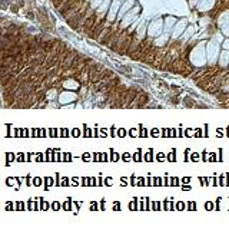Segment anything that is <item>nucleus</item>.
<instances>
[{"label": "nucleus", "instance_id": "49530a36", "mask_svg": "<svg viewBox=\"0 0 229 234\" xmlns=\"http://www.w3.org/2000/svg\"><path fill=\"white\" fill-rule=\"evenodd\" d=\"M13 183H14V180H7V185H13Z\"/></svg>", "mask_w": 229, "mask_h": 234}, {"label": "nucleus", "instance_id": "a18cd8bd", "mask_svg": "<svg viewBox=\"0 0 229 234\" xmlns=\"http://www.w3.org/2000/svg\"><path fill=\"white\" fill-rule=\"evenodd\" d=\"M96 206H98L96 202H92V204H90V208H92V210H96Z\"/></svg>", "mask_w": 229, "mask_h": 234}, {"label": "nucleus", "instance_id": "2eb2a0df", "mask_svg": "<svg viewBox=\"0 0 229 234\" xmlns=\"http://www.w3.org/2000/svg\"><path fill=\"white\" fill-rule=\"evenodd\" d=\"M195 32V28H193V26H191V28H188L186 29V32L185 33H182L183 36L182 38H181V42L182 43H186L188 40H189V39H192V36H193V35H192V33Z\"/></svg>", "mask_w": 229, "mask_h": 234}, {"label": "nucleus", "instance_id": "603ef678", "mask_svg": "<svg viewBox=\"0 0 229 234\" xmlns=\"http://www.w3.org/2000/svg\"><path fill=\"white\" fill-rule=\"evenodd\" d=\"M89 158H90L89 154H84V155H83V159H89Z\"/></svg>", "mask_w": 229, "mask_h": 234}, {"label": "nucleus", "instance_id": "bb28decb", "mask_svg": "<svg viewBox=\"0 0 229 234\" xmlns=\"http://www.w3.org/2000/svg\"><path fill=\"white\" fill-rule=\"evenodd\" d=\"M196 159H199V154H198V152H193V154L191 155V161H193V162H195Z\"/></svg>", "mask_w": 229, "mask_h": 234}, {"label": "nucleus", "instance_id": "5fc2aeb1", "mask_svg": "<svg viewBox=\"0 0 229 234\" xmlns=\"http://www.w3.org/2000/svg\"><path fill=\"white\" fill-rule=\"evenodd\" d=\"M226 185H229V178H228V183H226Z\"/></svg>", "mask_w": 229, "mask_h": 234}, {"label": "nucleus", "instance_id": "c85d7f7f", "mask_svg": "<svg viewBox=\"0 0 229 234\" xmlns=\"http://www.w3.org/2000/svg\"><path fill=\"white\" fill-rule=\"evenodd\" d=\"M49 207H50V204H49V202H45V201H42V206H40V208H42V210H47Z\"/></svg>", "mask_w": 229, "mask_h": 234}, {"label": "nucleus", "instance_id": "79ce46f5", "mask_svg": "<svg viewBox=\"0 0 229 234\" xmlns=\"http://www.w3.org/2000/svg\"><path fill=\"white\" fill-rule=\"evenodd\" d=\"M100 134H102V136H108V131L106 129H100Z\"/></svg>", "mask_w": 229, "mask_h": 234}, {"label": "nucleus", "instance_id": "7c9ffc66", "mask_svg": "<svg viewBox=\"0 0 229 234\" xmlns=\"http://www.w3.org/2000/svg\"><path fill=\"white\" fill-rule=\"evenodd\" d=\"M117 135H119V136H125V135H126V131H125L123 128H120V129L117 131Z\"/></svg>", "mask_w": 229, "mask_h": 234}, {"label": "nucleus", "instance_id": "3c124183", "mask_svg": "<svg viewBox=\"0 0 229 234\" xmlns=\"http://www.w3.org/2000/svg\"><path fill=\"white\" fill-rule=\"evenodd\" d=\"M131 135H132V136L136 135V129H131Z\"/></svg>", "mask_w": 229, "mask_h": 234}, {"label": "nucleus", "instance_id": "37998d69", "mask_svg": "<svg viewBox=\"0 0 229 234\" xmlns=\"http://www.w3.org/2000/svg\"><path fill=\"white\" fill-rule=\"evenodd\" d=\"M36 159H38L39 162H40V161H42V159H43V155H42V154H38V157H36Z\"/></svg>", "mask_w": 229, "mask_h": 234}, {"label": "nucleus", "instance_id": "5701e85b", "mask_svg": "<svg viewBox=\"0 0 229 234\" xmlns=\"http://www.w3.org/2000/svg\"><path fill=\"white\" fill-rule=\"evenodd\" d=\"M131 158H132V155L129 154V152H125V154H122V159H123L125 162H126V161H129Z\"/></svg>", "mask_w": 229, "mask_h": 234}, {"label": "nucleus", "instance_id": "f257e3e1", "mask_svg": "<svg viewBox=\"0 0 229 234\" xmlns=\"http://www.w3.org/2000/svg\"><path fill=\"white\" fill-rule=\"evenodd\" d=\"M192 65L203 66L206 63V42H199L189 53Z\"/></svg>", "mask_w": 229, "mask_h": 234}, {"label": "nucleus", "instance_id": "0eeeda50", "mask_svg": "<svg viewBox=\"0 0 229 234\" xmlns=\"http://www.w3.org/2000/svg\"><path fill=\"white\" fill-rule=\"evenodd\" d=\"M186 28H188V22L185 19L176 22L175 28H173V32H172V39H173V40H176V39L181 38V35L185 32V29H186Z\"/></svg>", "mask_w": 229, "mask_h": 234}, {"label": "nucleus", "instance_id": "4468645a", "mask_svg": "<svg viewBox=\"0 0 229 234\" xmlns=\"http://www.w3.org/2000/svg\"><path fill=\"white\" fill-rule=\"evenodd\" d=\"M228 23H229V10H226V12H222L220 16L218 17V26L224 28L225 24H228Z\"/></svg>", "mask_w": 229, "mask_h": 234}, {"label": "nucleus", "instance_id": "b1692460", "mask_svg": "<svg viewBox=\"0 0 229 234\" xmlns=\"http://www.w3.org/2000/svg\"><path fill=\"white\" fill-rule=\"evenodd\" d=\"M199 2H201V0H189V6H191V9H193L195 6L199 5Z\"/></svg>", "mask_w": 229, "mask_h": 234}, {"label": "nucleus", "instance_id": "cd10ccee", "mask_svg": "<svg viewBox=\"0 0 229 234\" xmlns=\"http://www.w3.org/2000/svg\"><path fill=\"white\" fill-rule=\"evenodd\" d=\"M60 202H53V204H52V208H53V210H60Z\"/></svg>", "mask_w": 229, "mask_h": 234}, {"label": "nucleus", "instance_id": "f704fd0d", "mask_svg": "<svg viewBox=\"0 0 229 234\" xmlns=\"http://www.w3.org/2000/svg\"><path fill=\"white\" fill-rule=\"evenodd\" d=\"M24 159H26V158H24V154H19V155H17V161H19V162H23Z\"/></svg>", "mask_w": 229, "mask_h": 234}, {"label": "nucleus", "instance_id": "f8f14e48", "mask_svg": "<svg viewBox=\"0 0 229 234\" xmlns=\"http://www.w3.org/2000/svg\"><path fill=\"white\" fill-rule=\"evenodd\" d=\"M62 86L67 91H76V89L79 88V82H76L75 79H66L62 82Z\"/></svg>", "mask_w": 229, "mask_h": 234}, {"label": "nucleus", "instance_id": "1a4fd4ad", "mask_svg": "<svg viewBox=\"0 0 229 234\" xmlns=\"http://www.w3.org/2000/svg\"><path fill=\"white\" fill-rule=\"evenodd\" d=\"M215 3L216 0H201L199 5H198V10L199 12H208V10H210L215 6Z\"/></svg>", "mask_w": 229, "mask_h": 234}, {"label": "nucleus", "instance_id": "393cba45", "mask_svg": "<svg viewBox=\"0 0 229 234\" xmlns=\"http://www.w3.org/2000/svg\"><path fill=\"white\" fill-rule=\"evenodd\" d=\"M222 47H224L225 50H229V39H225L224 42H222Z\"/></svg>", "mask_w": 229, "mask_h": 234}, {"label": "nucleus", "instance_id": "a878e982", "mask_svg": "<svg viewBox=\"0 0 229 234\" xmlns=\"http://www.w3.org/2000/svg\"><path fill=\"white\" fill-rule=\"evenodd\" d=\"M222 32L226 35V36H229V23L228 24H225L224 28H222Z\"/></svg>", "mask_w": 229, "mask_h": 234}, {"label": "nucleus", "instance_id": "4be33fe9", "mask_svg": "<svg viewBox=\"0 0 229 234\" xmlns=\"http://www.w3.org/2000/svg\"><path fill=\"white\" fill-rule=\"evenodd\" d=\"M40 184H42V180H40V178H39V177L33 178V185H34V187H39Z\"/></svg>", "mask_w": 229, "mask_h": 234}, {"label": "nucleus", "instance_id": "2f4dec72", "mask_svg": "<svg viewBox=\"0 0 229 234\" xmlns=\"http://www.w3.org/2000/svg\"><path fill=\"white\" fill-rule=\"evenodd\" d=\"M170 185H173V187L179 185V184H178V178H172V180H170Z\"/></svg>", "mask_w": 229, "mask_h": 234}, {"label": "nucleus", "instance_id": "ea45409f", "mask_svg": "<svg viewBox=\"0 0 229 234\" xmlns=\"http://www.w3.org/2000/svg\"><path fill=\"white\" fill-rule=\"evenodd\" d=\"M60 185H66V187H67V185H69V180H67V178H63V181L60 183Z\"/></svg>", "mask_w": 229, "mask_h": 234}, {"label": "nucleus", "instance_id": "4c0bfd02", "mask_svg": "<svg viewBox=\"0 0 229 234\" xmlns=\"http://www.w3.org/2000/svg\"><path fill=\"white\" fill-rule=\"evenodd\" d=\"M176 208H178V210H183V208H185V204H183V202H178V204H176Z\"/></svg>", "mask_w": 229, "mask_h": 234}, {"label": "nucleus", "instance_id": "dca6fc26", "mask_svg": "<svg viewBox=\"0 0 229 234\" xmlns=\"http://www.w3.org/2000/svg\"><path fill=\"white\" fill-rule=\"evenodd\" d=\"M132 161H135V162H139V161H142V151L138 150L135 152V154L132 155Z\"/></svg>", "mask_w": 229, "mask_h": 234}, {"label": "nucleus", "instance_id": "864d4df0", "mask_svg": "<svg viewBox=\"0 0 229 234\" xmlns=\"http://www.w3.org/2000/svg\"><path fill=\"white\" fill-rule=\"evenodd\" d=\"M226 134H228V136H229V127H226Z\"/></svg>", "mask_w": 229, "mask_h": 234}, {"label": "nucleus", "instance_id": "aec40b11", "mask_svg": "<svg viewBox=\"0 0 229 234\" xmlns=\"http://www.w3.org/2000/svg\"><path fill=\"white\" fill-rule=\"evenodd\" d=\"M45 183H46V190H49V187H50V185H55V184H53V180H52L50 177H46V180H45Z\"/></svg>", "mask_w": 229, "mask_h": 234}, {"label": "nucleus", "instance_id": "9b49d317", "mask_svg": "<svg viewBox=\"0 0 229 234\" xmlns=\"http://www.w3.org/2000/svg\"><path fill=\"white\" fill-rule=\"evenodd\" d=\"M168 40H169V33L163 32L160 36H158V38L153 39V45H155V46L162 47V46H165V45H166V42H168Z\"/></svg>", "mask_w": 229, "mask_h": 234}, {"label": "nucleus", "instance_id": "20e7f679", "mask_svg": "<svg viewBox=\"0 0 229 234\" xmlns=\"http://www.w3.org/2000/svg\"><path fill=\"white\" fill-rule=\"evenodd\" d=\"M122 5H123V0H112L110 3V7H109V12L106 14V24H110L112 22H115V19L119 14V10H120Z\"/></svg>", "mask_w": 229, "mask_h": 234}, {"label": "nucleus", "instance_id": "8fccbe9b", "mask_svg": "<svg viewBox=\"0 0 229 234\" xmlns=\"http://www.w3.org/2000/svg\"><path fill=\"white\" fill-rule=\"evenodd\" d=\"M7 158H9V159H12V161H13V159H14V155H13V154H7Z\"/></svg>", "mask_w": 229, "mask_h": 234}, {"label": "nucleus", "instance_id": "412c9836", "mask_svg": "<svg viewBox=\"0 0 229 234\" xmlns=\"http://www.w3.org/2000/svg\"><path fill=\"white\" fill-rule=\"evenodd\" d=\"M63 161H65V162H70V161H72V154H70V152H65V154H63Z\"/></svg>", "mask_w": 229, "mask_h": 234}, {"label": "nucleus", "instance_id": "09e8293b", "mask_svg": "<svg viewBox=\"0 0 229 234\" xmlns=\"http://www.w3.org/2000/svg\"><path fill=\"white\" fill-rule=\"evenodd\" d=\"M158 134H159V129H153L152 131V135H158Z\"/></svg>", "mask_w": 229, "mask_h": 234}, {"label": "nucleus", "instance_id": "473e14b6", "mask_svg": "<svg viewBox=\"0 0 229 234\" xmlns=\"http://www.w3.org/2000/svg\"><path fill=\"white\" fill-rule=\"evenodd\" d=\"M50 135H52V138H56L57 131H56V129H55V128H52V129H50Z\"/></svg>", "mask_w": 229, "mask_h": 234}, {"label": "nucleus", "instance_id": "6ab92c4d", "mask_svg": "<svg viewBox=\"0 0 229 234\" xmlns=\"http://www.w3.org/2000/svg\"><path fill=\"white\" fill-rule=\"evenodd\" d=\"M143 161H148V162L153 161V157H152V150H149V152H148V154H145V157H143Z\"/></svg>", "mask_w": 229, "mask_h": 234}, {"label": "nucleus", "instance_id": "c03bdc74", "mask_svg": "<svg viewBox=\"0 0 229 234\" xmlns=\"http://www.w3.org/2000/svg\"><path fill=\"white\" fill-rule=\"evenodd\" d=\"M202 161H206V151L202 152Z\"/></svg>", "mask_w": 229, "mask_h": 234}, {"label": "nucleus", "instance_id": "7ed1b4c3", "mask_svg": "<svg viewBox=\"0 0 229 234\" xmlns=\"http://www.w3.org/2000/svg\"><path fill=\"white\" fill-rule=\"evenodd\" d=\"M139 12H140L139 6H135L133 9L129 10V12H127V13L122 17L120 24H119V29H120V30H126V29L129 28V26H131L135 20H138V14H139Z\"/></svg>", "mask_w": 229, "mask_h": 234}, {"label": "nucleus", "instance_id": "423d86ee", "mask_svg": "<svg viewBox=\"0 0 229 234\" xmlns=\"http://www.w3.org/2000/svg\"><path fill=\"white\" fill-rule=\"evenodd\" d=\"M76 99H77V94H76L75 91H63V92H60V95H59V98H57V101H59V103L60 105H65V103H72L75 102Z\"/></svg>", "mask_w": 229, "mask_h": 234}, {"label": "nucleus", "instance_id": "c9c22d12", "mask_svg": "<svg viewBox=\"0 0 229 234\" xmlns=\"http://www.w3.org/2000/svg\"><path fill=\"white\" fill-rule=\"evenodd\" d=\"M163 158H165V154H162V152H159V154L156 155V159H158V161H162Z\"/></svg>", "mask_w": 229, "mask_h": 234}, {"label": "nucleus", "instance_id": "a19ab883", "mask_svg": "<svg viewBox=\"0 0 229 234\" xmlns=\"http://www.w3.org/2000/svg\"><path fill=\"white\" fill-rule=\"evenodd\" d=\"M209 161H210V162H215V161H216V155L215 154H210Z\"/></svg>", "mask_w": 229, "mask_h": 234}, {"label": "nucleus", "instance_id": "a211bd4d", "mask_svg": "<svg viewBox=\"0 0 229 234\" xmlns=\"http://www.w3.org/2000/svg\"><path fill=\"white\" fill-rule=\"evenodd\" d=\"M119 158H120V155L115 152V150H110V161L116 162V161H119Z\"/></svg>", "mask_w": 229, "mask_h": 234}, {"label": "nucleus", "instance_id": "58836bf2", "mask_svg": "<svg viewBox=\"0 0 229 234\" xmlns=\"http://www.w3.org/2000/svg\"><path fill=\"white\" fill-rule=\"evenodd\" d=\"M72 134H73V136H79V135H80V131H79V129H77V128H75Z\"/></svg>", "mask_w": 229, "mask_h": 234}, {"label": "nucleus", "instance_id": "c756f323", "mask_svg": "<svg viewBox=\"0 0 229 234\" xmlns=\"http://www.w3.org/2000/svg\"><path fill=\"white\" fill-rule=\"evenodd\" d=\"M70 206H72V204H70V200H69V201H66V202H65V204H63V206H62V207H63L65 210H70V208H72V207H70Z\"/></svg>", "mask_w": 229, "mask_h": 234}, {"label": "nucleus", "instance_id": "f03ea898", "mask_svg": "<svg viewBox=\"0 0 229 234\" xmlns=\"http://www.w3.org/2000/svg\"><path fill=\"white\" fill-rule=\"evenodd\" d=\"M220 55V45L216 40L210 39L209 42L206 43V63L209 65H215Z\"/></svg>", "mask_w": 229, "mask_h": 234}, {"label": "nucleus", "instance_id": "f3484780", "mask_svg": "<svg viewBox=\"0 0 229 234\" xmlns=\"http://www.w3.org/2000/svg\"><path fill=\"white\" fill-rule=\"evenodd\" d=\"M166 159H168V161H170V162H175V161H176V150H172V152H170V154L166 155Z\"/></svg>", "mask_w": 229, "mask_h": 234}, {"label": "nucleus", "instance_id": "72a5a7b5", "mask_svg": "<svg viewBox=\"0 0 229 234\" xmlns=\"http://www.w3.org/2000/svg\"><path fill=\"white\" fill-rule=\"evenodd\" d=\"M205 208H206V210H212V208H213V204L208 201V202H206V204H205Z\"/></svg>", "mask_w": 229, "mask_h": 234}, {"label": "nucleus", "instance_id": "39448f33", "mask_svg": "<svg viewBox=\"0 0 229 234\" xmlns=\"http://www.w3.org/2000/svg\"><path fill=\"white\" fill-rule=\"evenodd\" d=\"M162 33H163V19H155L148 28V36L155 39Z\"/></svg>", "mask_w": 229, "mask_h": 234}, {"label": "nucleus", "instance_id": "de8ad7c7", "mask_svg": "<svg viewBox=\"0 0 229 234\" xmlns=\"http://www.w3.org/2000/svg\"><path fill=\"white\" fill-rule=\"evenodd\" d=\"M110 135H112V136H115V127H112V128H110Z\"/></svg>", "mask_w": 229, "mask_h": 234}, {"label": "nucleus", "instance_id": "ddd939ff", "mask_svg": "<svg viewBox=\"0 0 229 234\" xmlns=\"http://www.w3.org/2000/svg\"><path fill=\"white\" fill-rule=\"evenodd\" d=\"M219 66H222V68H226V66H229V50H225L219 55Z\"/></svg>", "mask_w": 229, "mask_h": 234}, {"label": "nucleus", "instance_id": "e433bc0d", "mask_svg": "<svg viewBox=\"0 0 229 234\" xmlns=\"http://www.w3.org/2000/svg\"><path fill=\"white\" fill-rule=\"evenodd\" d=\"M69 135V132H67V129H66V128H63V129H62V136H63V138H66V136Z\"/></svg>", "mask_w": 229, "mask_h": 234}, {"label": "nucleus", "instance_id": "6e6552de", "mask_svg": "<svg viewBox=\"0 0 229 234\" xmlns=\"http://www.w3.org/2000/svg\"><path fill=\"white\" fill-rule=\"evenodd\" d=\"M135 0H126L123 5H122V7H120V10H119V14H117V19H120L122 20V17L125 16V14L129 12L131 9H133L135 7Z\"/></svg>", "mask_w": 229, "mask_h": 234}, {"label": "nucleus", "instance_id": "9d476101", "mask_svg": "<svg viewBox=\"0 0 229 234\" xmlns=\"http://www.w3.org/2000/svg\"><path fill=\"white\" fill-rule=\"evenodd\" d=\"M175 24H176V19L172 17V16H168V17L163 20V32L170 33L172 32V29L175 28Z\"/></svg>", "mask_w": 229, "mask_h": 234}]
</instances>
